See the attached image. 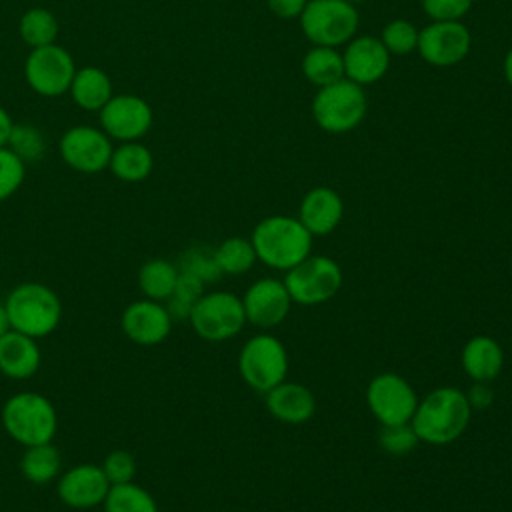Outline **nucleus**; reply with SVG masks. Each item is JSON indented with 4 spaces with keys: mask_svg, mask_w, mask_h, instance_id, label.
I'll return each instance as SVG.
<instances>
[{
    "mask_svg": "<svg viewBox=\"0 0 512 512\" xmlns=\"http://www.w3.org/2000/svg\"><path fill=\"white\" fill-rule=\"evenodd\" d=\"M180 268L166 258H150L138 268V288L144 298L166 302L174 292Z\"/></svg>",
    "mask_w": 512,
    "mask_h": 512,
    "instance_id": "nucleus-26",
    "label": "nucleus"
},
{
    "mask_svg": "<svg viewBox=\"0 0 512 512\" xmlns=\"http://www.w3.org/2000/svg\"><path fill=\"white\" fill-rule=\"evenodd\" d=\"M178 268L182 272H188L196 278H200L204 284H212L216 280L222 278V270L216 262V256H214V250L206 248V246H194V248H188L182 256H180V262H178Z\"/></svg>",
    "mask_w": 512,
    "mask_h": 512,
    "instance_id": "nucleus-34",
    "label": "nucleus"
},
{
    "mask_svg": "<svg viewBox=\"0 0 512 512\" xmlns=\"http://www.w3.org/2000/svg\"><path fill=\"white\" fill-rule=\"evenodd\" d=\"M18 30L22 40L30 48H40V46L54 44L58 36V20L46 8H30L22 14Z\"/></svg>",
    "mask_w": 512,
    "mask_h": 512,
    "instance_id": "nucleus-30",
    "label": "nucleus"
},
{
    "mask_svg": "<svg viewBox=\"0 0 512 512\" xmlns=\"http://www.w3.org/2000/svg\"><path fill=\"white\" fill-rule=\"evenodd\" d=\"M472 8V0H422V10L432 22L462 20Z\"/></svg>",
    "mask_w": 512,
    "mask_h": 512,
    "instance_id": "nucleus-38",
    "label": "nucleus"
},
{
    "mask_svg": "<svg viewBox=\"0 0 512 512\" xmlns=\"http://www.w3.org/2000/svg\"><path fill=\"white\" fill-rule=\"evenodd\" d=\"M346 2H350V4L356 6V4H360V2H364V0H346Z\"/></svg>",
    "mask_w": 512,
    "mask_h": 512,
    "instance_id": "nucleus-44",
    "label": "nucleus"
},
{
    "mask_svg": "<svg viewBox=\"0 0 512 512\" xmlns=\"http://www.w3.org/2000/svg\"><path fill=\"white\" fill-rule=\"evenodd\" d=\"M76 74L70 52L58 44L32 48L24 62V78L40 96L64 94Z\"/></svg>",
    "mask_w": 512,
    "mask_h": 512,
    "instance_id": "nucleus-11",
    "label": "nucleus"
},
{
    "mask_svg": "<svg viewBox=\"0 0 512 512\" xmlns=\"http://www.w3.org/2000/svg\"><path fill=\"white\" fill-rule=\"evenodd\" d=\"M104 512H158L156 498L140 484L124 482L112 484L104 502Z\"/></svg>",
    "mask_w": 512,
    "mask_h": 512,
    "instance_id": "nucleus-28",
    "label": "nucleus"
},
{
    "mask_svg": "<svg viewBox=\"0 0 512 512\" xmlns=\"http://www.w3.org/2000/svg\"><path fill=\"white\" fill-rule=\"evenodd\" d=\"M302 74L310 84L318 88L342 80L344 78L342 52L330 46H312L302 58Z\"/></svg>",
    "mask_w": 512,
    "mask_h": 512,
    "instance_id": "nucleus-27",
    "label": "nucleus"
},
{
    "mask_svg": "<svg viewBox=\"0 0 512 512\" xmlns=\"http://www.w3.org/2000/svg\"><path fill=\"white\" fill-rule=\"evenodd\" d=\"M42 362V352L36 338L18 330H8L0 336V372L10 380L32 378Z\"/></svg>",
    "mask_w": 512,
    "mask_h": 512,
    "instance_id": "nucleus-20",
    "label": "nucleus"
},
{
    "mask_svg": "<svg viewBox=\"0 0 512 512\" xmlns=\"http://www.w3.org/2000/svg\"><path fill=\"white\" fill-rule=\"evenodd\" d=\"M8 330H12V326H10V320H8L6 306H4V302H0V336L6 334Z\"/></svg>",
    "mask_w": 512,
    "mask_h": 512,
    "instance_id": "nucleus-43",
    "label": "nucleus"
},
{
    "mask_svg": "<svg viewBox=\"0 0 512 512\" xmlns=\"http://www.w3.org/2000/svg\"><path fill=\"white\" fill-rule=\"evenodd\" d=\"M108 168L118 180L134 184V182H142L150 176V172L154 168V158H152V152L144 144H140L136 140L122 142L118 148L112 150Z\"/></svg>",
    "mask_w": 512,
    "mask_h": 512,
    "instance_id": "nucleus-24",
    "label": "nucleus"
},
{
    "mask_svg": "<svg viewBox=\"0 0 512 512\" xmlns=\"http://www.w3.org/2000/svg\"><path fill=\"white\" fill-rule=\"evenodd\" d=\"M12 118H10V114L0 106V148L2 146H6V142H8V136H10V130H12Z\"/></svg>",
    "mask_w": 512,
    "mask_h": 512,
    "instance_id": "nucleus-41",
    "label": "nucleus"
},
{
    "mask_svg": "<svg viewBox=\"0 0 512 512\" xmlns=\"http://www.w3.org/2000/svg\"><path fill=\"white\" fill-rule=\"evenodd\" d=\"M150 104L136 94H116L100 110L102 130L120 142L142 138L152 126Z\"/></svg>",
    "mask_w": 512,
    "mask_h": 512,
    "instance_id": "nucleus-14",
    "label": "nucleus"
},
{
    "mask_svg": "<svg viewBox=\"0 0 512 512\" xmlns=\"http://www.w3.org/2000/svg\"><path fill=\"white\" fill-rule=\"evenodd\" d=\"M20 472L30 484H48L62 474V456L52 442L26 446L20 458Z\"/></svg>",
    "mask_w": 512,
    "mask_h": 512,
    "instance_id": "nucleus-25",
    "label": "nucleus"
},
{
    "mask_svg": "<svg viewBox=\"0 0 512 512\" xmlns=\"http://www.w3.org/2000/svg\"><path fill=\"white\" fill-rule=\"evenodd\" d=\"M192 330L208 342H224L242 332L246 314L242 298L226 292H204L188 316Z\"/></svg>",
    "mask_w": 512,
    "mask_h": 512,
    "instance_id": "nucleus-9",
    "label": "nucleus"
},
{
    "mask_svg": "<svg viewBox=\"0 0 512 512\" xmlns=\"http://www.w3.org/2000/svg\"><path fill=\"white\" fill-rule=\"evenodd\" d=\"M472 48V34L462 20L430 22L420 30L416 52L436 68L460 64Z\"/></svg>",
    "mask_w": 512,
    "mask_h": 512,
    "instance_id": "nucleus-12",
    "label": "nucleus"
},
{
    "mask_svg": "<svg viewBox=\"0 0 512 512\" xmlns=\"http://www.w3.org/2000/svg\"><path fill=\"white\" fill-rule=\"evenodd\" d=\"M466 398H468V404L472 410H486L494 402V390H492L490 382H474L466 390Z\"/></svg>",
    "mask_w": 512,
    "mask_h": 512,
    "instance_id": "nucleus-39",
    "label": "nucleus"
},
{
    "mask_svg": "<svg viewBox=\"0 0 512 512\" xmlns=\"http://www.w3.org/2000/svg\"><path fill=\"white\" fill-rule=\"evenodd\" d=\"M462 368L474 382H492L504 368V350L492 336H472L462 348Z\"/></svg>",
    "mask_w": 512,
    "mask_h": 512,
    "instance_id": "nucleus-22",
    "label": "nucleus"
},
{
    "mask_svg": "<svg viewBox=\"0 0 512 512\" xmlns=\"http://www.w3.org/2000/svg\"><path fill=\"white\" fill-rule=\"evenodd\" d=\"M292 304L294 302L284 286V280L278 278H258L242 296L246 322L258 328H274L282 324Z\"/></svg>",
    "mask_w": 512,
    "mask_h": 512,
    "instance_id": "nucleus-17",
    "label": "nucleus"
},
{
    "mask_svg": "<svg viewBox=\"0 0 512 512\" xmlns=\"http://www.w3.org/2000/svg\"><path fill=\"white\" fill-rule=\"evenodd\" d=\"M110 482L100 464H76L64 470L56 482L58 500L74 510H90L102 506Z\"/></svg>",
    "mask_w": 512,
    "mask_h": 512,
    "instance_id": "nucleus-15",
    "label": "nucleus"
},
{
    "mask_svg": "<svg viewBox=\"0 0 512 512\" xmlns=\"http://www.w3.org/2000/svg\"><path fill=\"white\" fill-rule=\"evenodd\" d=\"M26 176V162L20 160L8 146L0 148V202L18 192Z\"/></svg>",
    "mask_w": 512,
    "mask_h": 512,
    "instance_id": "nucleus-35",
    "label": "nucleus"
},
{
    "mask_svg": "<svg viewBox=\"0 0 512 512\" xmlns=\"http://www.w3.org/2000/svg\"><path fill=\"white\" fill-rule=\"evenodd\" d=\"M502 70H504V78H506V82L510 84V88H512V48L506 52V56H504V62H502Z\"/></svg>",
    "mask_w": 512,
    "mask_h": 512,
    "instance_id": "nucleus-42",
    "label": "nucleus"
},
{
    "mask_svg": "<svg viewBox=\"0 0 512 512\" xmlns=\"http://www.w3.org/2000/svg\"><path fill=\"white\" fill-rule=\"evenodd\" d=\"M368 112L364 86L342 78L334 84L318 88L312 98L314 122L330 134H346L360 126Z\"/></svg>",
    "mask_w": 512,
    "mask_h": 512,
    "instance_id": "nucleus-5",
    "label": "nucleus"
},
{
    "mask_svg": "<svg viewBox=\"0 0 512 512\" xmlns=\"http://www.w3.org/2000/svg\"><path fill=\"white\" fill-rule=\"evenodd\" d=\"M298 20L312 46L330 48L350 42L360 26L356 6L346 0H308Z\"/></svg>",
    "mask_w": 512,
    "mask_h": 512,
    "instance_id": "nucleus-6",
    "label": "nucleus"
},
{
    "mask_svg": "<svg viewBox=\"0 0 512 512\" xmlns=\"http://www.w3.org/2000/svg\"><path fill=\"white\" fill-rule=\"evenodd\" d=\"M204 282L188 272L178 274L174 292L170 294V298L164 302L172 320H188L192 306L198 302V298L204 294Z\"/></svg>",
    "mask_w": 512,
    "mask_h": 512,
    "instance_id": "nucleus-31",
    "label": "nucleus"
},
{
    "mask_svg": "<svg viewBox=\"0 0 512 512\" xmlns=\"http://www.w3.org/2000/svg\"><path fill=\"white\" fill-rule=\"evenodd\" d=\"M172 316L164 302L140 298L130 302L120 316V328L138 346L162 344L172 330Z\"/></svg>",
    "mask_w": 512,
    "mask_h": 512,
    "instance_id": "nucleus-16",
    "label": "nucleus"
},
{
    "mask_svg": "<svg viewBox=\"0 0 512 512\" xmlns=\"http://www.w3.org/2000/svg\"><path fill=\"white\" fill-rule=\"evenodd\" d=\"M268 412L286 424H304L316 412L312 390L300 382H280L266 392Z\"/></svg>",
    "mask_w": 512,
    "mask_h": 512,
    "instance_id": "nucleus-21",
    "label": "nucleus"
},
{
    "mask_svg": "<svg viewBox=\"0 0 512 512\" xmlns=\"http://www.w3.org/2000/svg\"><path fill=\"white\" fill-rule=\"evenodd\" d=\"M238 372L250 388L264 394L284 382L288 374V352L282 340L266 332L248 338L238 354Z\"/></svg>",
    "mask_w": 512,
    "mask_h": 512,
    "instance_id": "nucleus-7",
    "label": "nucleus"
},
{
    "mask_svg": "<svg viewBox=\"0 0 512 512\" xmlns=\"http://www.w3.org/2000/svg\"><path fill=\"white\" fill-rule=\"evenodd\" d=\"M344 274L340 264L328 256H306L284 276V286L292 302L318 306L328 302L342 288Z\"/></svg>",
    "mask_w": 512,
    "mask_h": 512,
    "instance_id": "nucleus-8",
    "label": "nucleus"
},
{
    "mask_svg": "<svg viewBox=\"0 0 512 512\" xmlns=\"http://www.w3.org/2000/svg\"><path fill=\"white\" fill-rule=\"evenodd\" d=\"M102 470L110 484L132 482L136 476V460L128 450H112L102 460Z\"/></svg>",
    "mask_w": 512,
    "mask_h": 512,
    "instance_id": "nucleus-37",
    "label": "nucleus"
},
{
    "mask_svg": "<svg viewBox=\"0 0 512 512\" xmlns=\"http://www.w3.org/2000/svg\"><path fill=\"white\" fill-rule=\"evenodd\" d=\"M418 36H420V30L412 22L404 18H396L382 28L380 42L390 52V56H406L416 52Z\"/></svg>",
    "mask_w": 512,
    "mask_h": 512,
    "instance_id": "nucleus-32",
    "label": "nucleus"
},
{
    "mask_svg": "<svg viewBox=\"0 0 512 512\" xmlns=\"http://www.w3.org/2000/svg\"><path fill=\"white\" fill-rule=\"evenodd\" d=\"M12 330L32 338L50 336L62 320L60 296L42 282H22L4 300Z\"/></svg>",
    "mask_w": 512,
    "mask_h": 512,
    "instance_id": "nucleus-3",
    "label": "nucleus"
},
{
    "mask_svg": "<svg viewBox=\"0 0 512 512\" xmlns=\"http://www.w3.org/2000/svg\"><path fill=\"white\" fill-rule=\"evenodd\" d=\"M62 160L76 172L96 174L108 168L112 142L104 130L94 126H72L64 132L58 144Z\"/></svg>",
    "mask_w": 512,
    "mask_h": 512,
    "instance_id": "nucleus-13",
    "label": "nucleus"
},
{
    "mask_svg": "<svg viewBox=\"0 0 512 512\" xmlns=\"http://www.w3.org/2000/svg\"><path fill=\"white\" fill-rule=\"evenodd\" d=\"M366 404L382 426H394L412 420L418 396L400 374L382 372L370 380L366 388Z\"/></svg>",
    "mask_w": 512,
    "mask_h": 512,
    "instance_id": "nucleus-10",
    "label": "nucleus"
},
{
    "mask_svg": "<svg viewBox=\"0 0 512 512\" xmlns=\"http://www.w3.org/2000/svg\"><path fill=\"white\" fill-rule=\"evenodd\" d=\"M378 442L382 446V450L390 456H404L408 452H412L420 438L416 434V430L412 428L410 422L406 424H394V426H382Z\"/></svg>",
    "mask_w": 512,
    "mask_h": 512,
    "instance_id": "nucleus-36",
    "label": "nucleus"
},
{
    "mask_svg": "<svg viewBox=\"0 0 512 512\" xmlns=\"http://www.w3.org/2000/svg\"><path fill=\"white\" fill-rule=\"evenodd\" d=\"M472 418L466 392L454 386H440L418 400L410 420L420 442L444 446L458 440Z\"/></svg>",
    "mask_w": 512,
    "mask_h": 512,
    "instance_id": "nucleus-1",
    "label": "nucleus"
},
{
    "mask_svg": "<svg viewBox=\"0 0 512 512\" xmlns=\"http://www.w3.org/2000/svg\"><path fill=\"white\" fill-rule=\"evenodd\" d=\"M312 234L304 224L286 214L262 218L250 236L258 260L274 270L288 272L312 252Z\"/></svg>",
    "mask_w": 512,
    "mask_h": 512,
    "instance_id": "nucleus-2",
    "label": "nucleus"
},
{
    "mask_svg": "<svg viewBox=\"0 0 512 512\" xmlns=\"http://www.w3.org/2000/svg\"><path fill=\"white\" fill-rule=\"evenodd\" d=\"M0 420L6 434L20 446L52 442L58 430V414L52 400L40 392H18L10 396Z\"/></svg>",
    "mask_w": 512,
    "mask_h": 512,
    "instance_id": "nucleus-4",
    "label": "nucleus"
},
{
    "mask_svg": "<svg viewBox=\"0 0 512 512\" xmlns=\"http://www.w3.org/2000/svg\"><path fill=\"white\" fill-rule=\"evenodd\" d=\"M308 0H266L268 10L280 20L300 18Z\"/></svg>",
    "mask_w": 512,
    "mask_h": 512,
    "instance_id": "nucleus-40",
    "label": "nucleus"
},
{
    "mask_svg": "<svg viewBox=\"0 0 512 512\" xmlns=\"http://www.w3.org/2000/svg\"><path fill=\"white\" fill-rule=\"evenodd\" d=\"M344 78L358 86L382 80L390 68V52L376 36H354L342 52Z\"/></svg>",
    "mask_w": 512,
    "mask_h": 512,
    "instance_id": "nucleus-18",
    "label": "nucleus"
},
{
    "mask_svg": "<svg viewBox=\"0 0 512 512\" xmlns=\"http://www.w3.org/2000/svg\"><path fill=\"white\" fill-rule=\"evenodd\" d=\"M214 256L222 274H232V276L252 270L254 262L258 260L252 242L242 236H230L222 240L214 248Z\"/></svg>",
    "mask_w": 512,
    "mask_h": 512,
    "instance_id": "nucleus-29",
    "label": "nucleus"
},
{
    "mask_svg": "<svg viewBox=\"0 0 512 512\" xmlns=\"http://www.w3.org/2000/svg\"><path fill=\"white\" fill-rule=\"evenodd\" d=\"M344 216V202L334 188L316 186L308 190L300 202L298 220L312 236L330 234Z\"/></svg>",
    "mask_w": 512,
    "mask_h": 512,
    "instance_id": "nucleus-19",
    "label": "nucleus"
},
{
    "mask_svg": "<svg viewBox=\"0 0 512 512\" xmlns=\"http://www.w3.org/2000/svg\"><path fill=\"white\" fill-rule=\"evenodd\" d=\"M68 90L72 94V100L80 108L90 112H100L102 106L114 96L110 76L96 66H84L76 70Z\"/></svg>",
    "mask_w": 512,
    "mask_h": 512,
    "instance_id": "nucleus-23",
    "label": "nucleus"
},
{
    "mask_svg": "<svg viewBox=\"0 0 512 512\" xmlns=\"http://www.w3.org/2000/svg\"><path fill=\"white\" fill-rule=\"evenodd\" d=\"M6 146L24 162H38L46 150L42 132L30 124H12Z\"/></svg>",
    "mask_w": 512,
    "mask_h": 512,
    "instance_id": "nucleus-33",
    "label": "nucleus"
}]
</instances>
